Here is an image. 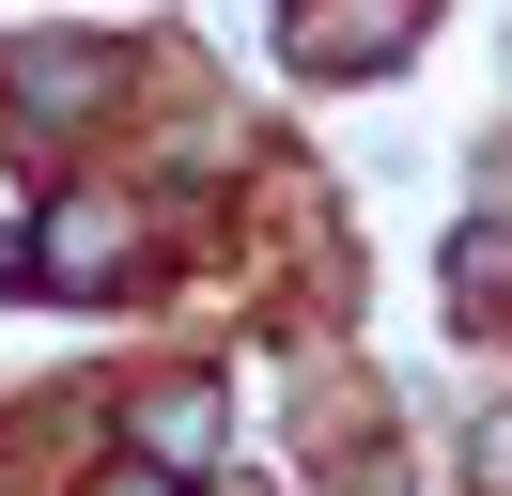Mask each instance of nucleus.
<instances>
[{"instance_id": "1", "label": "nucleus", "mask_w": 512, "mask_h": 496, "mask_svg": "<svg viewBox=\"0 0 512 496\" xmlns=\"http://www.w3.org/2000/svg\"><path fill=\"white\" fill-rule=\"evenodd\" d=\"M202 434H218L202 388H156V403H140V450H156V465H202Z\"/></svg>"}, {"instance_id": "2", "label": "nucleus", "mask_w": 512, "mask_h": 496, "mask_svg": "<svg viewBox=\"0 0 512 496\" xmlns=\"http://www.w3.org/2000/svg\"><path fill=\"white\" fill-rule=\"evenodd\" d=\"M0 248H16V186H0Z\"/></svg>"}, {"instance_id": "3", "label": "nucleus", "mask_w": 512, "mask_h": 496, "mask_svg": "<svg viewBox=\"0 0 512 496\" xmlns=\"http://www.w3.org/2000/svg\"><path fill=\"white\" fill-rule=\"evenodd\" d=\"M109 496H156V481H109Z\"/></svg>"}]
</instances>
